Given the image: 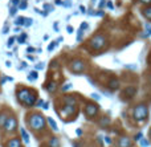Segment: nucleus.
<instances>
[{
	"label": "nucleus",
	"instance_id": "obj_1",
	"mask_svg": "<svg viewBox=\"0 0 151 147\" xmlns=\"http://www.w3.org/2000/svg\"><path fill=\"white\" fill-rule=\"evenodd\" d=\"M16 98H17V102L23 105L24 108H33L36 106L39 95H37L36 90L29 89L24 85H19L16 87Z\"/></svg>",
	"mask_w": 151,
	"mask_h": 147
},
{
	"label": "nucleus",
	"instance_id": "obj_2",
	"mask_svg": "<svg viewBox=\"0 0 151 147\" xmlns=\"http://www.w3.org/2000/svg\"><path fill=\"white\" fill-rule=\"evenodd\" d=\"M25 122L29 130H32L35 134H40L47 130V118L39 111H32V113L27 114Z\"/></svg>",
	"mask_w": 151,
	"mask_h": 147
},
{
	"label": "nucleus",
	"instance_id": "obj_3",
	"mask_svg": "<svg viewBox=\"0 0 151 147\" xmlns=\"http://www.w3.org/2000/svg\"><path fill=\"white\" fill-rule=\"evenodd\" d=\"M133 118L138 123H145L149 119V108L146 103H138L133 109Z\"/></svg>",
	"mask_w": 151,
	"mask_h": 147
},
{
	"label": "nucleus",
	"instance_id": "obj_4",
	"mask_svg": "<svg viewBox=\"0 0 151 147\" xmlns=\"http://www.w3.org/2000/svg\"><path fill=\"white\" fill-rule=\"evenodd\" d=\"M17 119H16L15 115H8L7 121H5V125L3 127L5 134H13V133L17 131Z\"/></svg>",
	"mask_w": 151,
	"mask_h": 147
},
{
	"label": "nucleus",
	"instance_id": "obj_5",
	"mask_svg": "<svg viewBox=\"0 0 151 147\" xmlns=\"http://www.w3.org/2000/svg\"><path fill=\"white\" fill-rule=\"evenodd\" d=\"M83 113H85V117L88 119H94L99 113V106L94 102H88L85 105V109H83Z\"/></svg>",
	"mask_w": 151,
	"mask_h": 147
},
{
	"label": "nucleus",
	"instance_id": "obj_6",
	"mask_svg": "<svg viewBox=\"0 0 151 147\" xmlns=\"http://www.w3.org/2000/svg\"><path fill=\"white\" fill-rule=\"evenodd\" d=\"M106 45V37L105 36H94L93 39L90 40V42H89V47L91 48V49L94 50H99L102 49V48Z\"/></svg>",
	"mask_w": 151,
	"mask_h": 147
},
{
	"label": "nucleus",
	"instance_id": "obj_7",
	"mask_svg": "<svg viewBox=\"0 0 151 147\" xmlns=\"http://www.w3.org/2000/svg\"><path fill=\"white\" fill-rule=\"evenodd\" d=\"M85 68H86L85 62H83L82 60H80V58H76V60H73L69 64V69H70V72L74 74H81L85 70Z\"/></svg>",
	"mask_w": 151,
	"mask_h": 147
},
{
	"label": "nucleus",
	"instance_id": "obj_8",
	"mask_svg": "<svg viewBox=\"0 0 151 147\" xmlns=\"http://www.w3.org/2000/svg\"><path fill=\"white\" fill-rule=\"evenodd\" d=\"M134 141L127 135H121L115 142V147H133Z\"/></svg>",
	"mask_w": 151,
	"mask_h": 147
},
{
	"label": "nucleus",
	"instance_id": "obj_9",
	"mask_svg": "<svg viewBox=\"0 0 151 147\" xmlns=\"http://www.w3.org/2000/svg\"><path fill=\"white\" fill-rule=\"evenodd\" d=\"M135 94H137V87L135 86H127L122 90V93H121V98H122L123 101H129V100H131Z\"/></svg>",
	"mask_w": 151,
	"mask_h": 147
},
{
	"label": "nucleus",
	"instance_id": "obj_10",
	"mask_svg": "<svg viewBox=\"0 0 151 147\" xmlns=\"http://www.w3.org/2000/svg\"><path fill=\"white\" fill-rule=\"evenodd\" d=\"M5 147H23V145H21V138L13 137L11 139H8L7 143H5Z\"/></svg>",
	"mask_w": 151,
	"mask_h": 147
},
{
	"label": "nucleus",
	"instance_id": "obj_11",
	"mask_svg": "<svg viewBox=\"0 0 151 147\" xmlns=\"http://www.w3.org/2000/svg\"><path fill=\"white\" fill-rule=\"evenodd\" d=\"M63 103L64 105H68V106H77L78 101L74 95H65V97L63 98Z\"/></svg>",
	"mask_w": 151,
	"mask_h": 147
},
{
	"label": "nucleus",
	"instance_id": "obj_12",
	"mask_svg": "<svg viewBox=\"0 0 151 147\" xmlns=\"http://www.w3.org/2000/svg\"><path fill=\"white\" fill-rule=\"evenodd\" d=\"M20 138H21V142H24L25 145H28L31 142V137H29L28 131L24 127H20Z\"/></svg>",
	"mask_w": 151,
	"mask_h": 147
},
{
	"label": "nucleus",
	"instance_id": "obj_13",
	"mask_svg": "<svg viewBox=\"0 0 151 147\" xmlns=\"http://www.w3.org/2000/svg\"><path fill=\"white\" fill-rule=\"evenodd\" d=\"M57 82L56 81H48L47 84H45V90H47L48 93H55L56 90H57Z\"/></svg>",
	"mask_w": 151,
	"mask_h": 147
},
{
	"label": "nucleus",
	"instance_id": "obj_14",
	"mask_svg": "<svg viewBox=\"0 0 151 147\" xmlns=\"http://www.w3.org/2000/svg\"><path fill=\"white\" fill-rule=\"evenodd\" d=\"M110 123H111V119H110L109 117H102V118H99V121H98V126L102 127V129L109 127Z\"/></svg>",
	"mask_w": 151,
	"mask_h": 147
},
{
	"label": "nucleus",
	"instance_id": "obj_15",
	"mask_svg": "<svg viewBox=\"0 0 151 147\" xmlns=\"http://www.w3.org/2000/svg\"><path fill=\"white\" fill-rule=\"evenodd\" d=\"M107 86H109L110 90H118V89H119V81H118V78L109 80V84H107Z\"/></svg>",
	"mask_w": 151,
	"mask_h": 147
},
{
	"label": "nucleus",
	"instance_id": "obj_16",
	"mask_svg": "<svg viewBox=\"0 0 151 147\" xmlns=\"http://www.w3.org/2000/svg\"><path fill=\"white\" fill-rule=\"evenodd\" d=\"M48 147H60V139L57 137H50L48 139Z\"/></svg>",
	"mask_w": 151,
	"mask_h": 147
},
{
	"label": "nucleus",
	"instance_id": "obj_17",
	"mask_svg": "<svg viewBox=\"0 0 151 147\" xmlns=\"http://www.w3.org/2000/svg\"><path fill=\"white\" fill-rule=\"evenodd\" d=\"M47 123L49 125V126H50V129H52L55 133H57V131H58V126H57V123H56V121L52 118V117H48V118H47Z\"/></svg>",
	"mask_w": 151,
	"mask_h": 147
},
{
	"label": "nucleus",
	"instance_id": "obj_18",
	"mask_svg": "<svg viewBox=\"0 0 151 147\" xmlns=\"http://www.w3.org/2000/svg\"><path fill=\"white\" fill-rule=\"evenodd\" d=\"M8 118V114L5 111H0V129H3L5 125V121Z\"/></svg>",
	"mask_w": 151,
	"mask_h": 147
},
{
	"label": "nucleus",
	"instance_id": "obj_19",
	"mask_svg": "<svg viewBox=\"0 0 151 147\" xmlns=\"http://www.w3.org/2000/svg\"><path fill=\"white\" fill-rule=\"evenodd\" d=\"M138 143H139V146H141V147H150L151 146L150 139H146V138H142Z\"/></svg>",
	"mask_w": 151,
	"mask_h": 147
},
{
	"label": "nucleus",
	"instance_id": "obj_20",
	"mask_svg": "<svg viewBox=\"0 0 151 147\" xmlns=\"http://www.w3.org/2000/svg\"><path fill=\"white\" fill-rule=\"evenodd\" d=\"M24 23H25V17H24V16H19V17L15 20V25H16V27L24 25Z\"/></svg>",
	"mask_w": 151,
	"mask_h": 147
},
{
	"label": "nucleus",
	"instance_id": "obj_21",
	"mask_svg": "<svg viewBox=\"0 0 151 147\" xmlns=\"http://www.w3.org/2000/svg\"><path fill=\"white\" fill-rule=\"evenodd\" d=\"M37 77H39V74H37V72H36V70L31 72V73L28 74V80H29V81H32V82H33V81H36V80H37Z\"/></svg>",
	"mask_w": 151,
	"mask_h": 147
},
{
	"label": "nucleus",
	"instance_id": "obj_22",
	"mask_svg": "<svg viewBox=\"0 0 151 147\" xmlns=\"http://www.w3.org/2000/svg\"><path fill=\"white\" fill-rule=\"evenodd\" d=\"M142 13L145 15V17H147L149 20H151V7H146L143 11H142Z\"/></svg>",
	"mask_w": 151,
	"mask_h": 147
},
{
	"label": "nucleus",
	"instance_id": "obj_23",
	"mask_svg": "<svg viewBox=\"0 0 151 147\" xmlns=\"http://www.w3.org/2000/svg\"><path fill=\"white\" fill-rule=\"evenodd\" d=\"M27 37H28V36H27V33H21L19 37H16V40H17L19 44H24V42H25V39H27Z\"/></svg>",
	"mask_w": 151,
	"mask_h": 147
},
{
	"label": "nucleus",
	"instance_id": "obj_24",
	"mask_svg": "<svg viewBox=\"0 0 151 147\" xmlns=\"http://www.w3.org/2000/svg\"><path fill=\"white\" fill-rule=\"evenodd\" d=\"M142 138H143V133H142V131H138L135 135H134L133 141H134V142H139V141H141Z\"/></svg>",
	"mask_w": 151,
	"mask_h": 147
},
{
	"label": "nucleus",
	"instance_id": "obj_25",
	"mask_svg": "<svg viewBox=\"0 0 151 147\" xmlns=\"http://www.w3.org/2000/svg\"><path fill=\"white\" fill-rule=\"evenodd\" d=\"M15 40H16V37H15V36H11L9 39H8V41H7V47H8V48L12 47L13 42H15Z\"/></svg>",
	"mask_w": 151,
	"mask_h": 147
},
{
	"label": "nucleus",
	"instance_id": "obj_26",
	"mask_svg": "<svg viewBox=\"0 0 151 147\" xmlns=\"http://www.w3.org/2000/svg\"><path fill=\"white\" fill-rule=\"evenodd\" d=\"M104 141H105V145H113V139H111V137H109V135H105Z\"/></svg>",
	"mask_w": 151,
	"mask_h": 147
},
{
	"label": "nucleus",
	"instance_id": "obj_27",
	"mask_svg": "<svg viewBox=\"0 0 151 147\" xmlns=\"http://www.w3.org/2000/svg\"><path fill=\"white\" fill-rule=\"evenodd\" d=\"M27 7H28L27 1H23V0H20V3H19L17 8H20V9H27Z\"/></svg>",
	"mask_w": 151,
	"mask_h": 147
},
{
	"label": "nucleus",
	"instance_id": "obj_28",
	"mask_svg": "<svg viewBox=\"0 0 151 147\" xmlns=\"http://www.w3.org/2000/svg\"><path fill=\"white\" fill-rule=\"evenodd\" d=\"M72 86H73V85H72L70 82H69V84H65V85H64L63 89H61V90H63V92H68V90H70V89H72Z\"/></svg>",
	"mask_w": 151,
	"mask_h": 147
},
{
	"label": "nucleus",
	"instance_id": "obj_29",
	"mask_svg": "<svg viewBox=\"0 0 151 147\" xmlns=\"http://www.w3.org/2000/svg\"><path fill=\"white\" fill-rule=\"evenodd\" d=\"M16 11H17V7H16V5H12V7L9 8V15L11 16H15L16 15Z\"/></svg>",
	"mask_w": 151,
	"mask_h": 147
},
{
	"label": "nucleus",
	"instance_id": "obj_30",
	"mask_svg": "<svg viewBox=\"0 0 151 147\" xmlns=\"http://www.w3.org/2000/svg\"><path fill=\"white\" fill-rule=\"evenodd\" d=\"M56 45H57V41H53V42H50V44H49V47H48V50H49V52H52V50L56 48Z\"/></svg>",
	"mask_w": 151,
	"mask_h": 147
},
{
	"label": "nucleus",
	"instance_id": "obj_31",
	"mask_svg": "<svg viewBox=\"0 0 151 147\" xmlns=\"http://www.w3.org/2000/svg\"><path fill=\"white\" fill-rule=\"evenodd\" d=\"M90 97L93 98V100H96V101H99V100H101V95H99V94H97V93H91V94H90Z\"/></svg>",
	"mask_w": 151,
	"mask_h": 147
},
{
	"label": "nucleus",
	"instance_id": "obj_32",
	"mask_svg": "<svg viewBox=\"0 0 151 147\" xmlns=\"http://www.w3.org/2000/svg\"><path fill=\"white\" fill-rule=\"evenodd\" d=\"M82 36H83V31H78V33H77V41H82Z\"/></svg>",
	"mask_w": 151,
	"mask_h": 147
},
{
	"label": "nucleus",
	"instance_id": "obj_33",
	"mask_svg": "<svg viewBox=\"0 0 151 147\" xmlns=\"http://www.w3.org/2000/svg\"><path fill=\"white\" fill-rule=\"evenodd\" d=\"M32 19H25V23H24V27H29V25H32Z\"/></svg>",
	"mask_w": 151,
	"mask_h": 147
},
{
	"label": "nucleus",
	"instance_id": "obj_34",
	"mask_svg": "<svg viewBox=\"0 0 151 147\" xmlns=\"http://www.w3.org/2000/svg\"><path fill=\"white\" fill-rule=\"evenodd\" d=\"M44 66H45V64L44 62H39L36 65V70H40V69H44Z\"/></svg>",
	"mask_w": 151,
	"mask_h": 147
},
{
	"label": "nucleus",
	"instance_id": "obj_35",
	"mask_svg": "<svg viewBox=\"0 0 151 147\" xmlns=\"http://www.w3.org/2000/svg\"><path fill=\"white\" fill-rule=\"evenodd\" d=\"M88 27H89V25H88V23H82V24H81V27H80V29H81V31H83V32H85Z\"/></svg>",
	"mask_w": 151,
	"mask_h": 147
},
{
	"label": "nucleus",
	"instance_id": "obj_36",
	"mask_svg": "<svg viewBox=\"0 0 151 147\" xmlns=\"http://www.w3.org/2000/svg\"><path fill=\"white\" fill-rule=\"evenodd\" d=\"M145 29H146V32H147L146 34H151V27L149 24H145Z\"/></svg>",
	"mask_w": 151,
	"mask_h": 147
},
{
	"label": "nucleus",
	"instance_id": "obj_37",
	"mask_svg": "<svg viewBox=\"0 0 151 147\" xmlns=\"http://www.w3.org/2000/svg\"><path fill=\"white\" fill-rule=\"evenodd\" d=\"M44 9L45 11H53V7L50 4H44Z\"/></svg>",
	"mask_w": 151,
	"mask_h": 147
},
{
	"label": "nucleus",
	"instance_id": "obj_38",
	"mask_svg": "<svg viewBox=\"0 0 151 147\" xmlns=\"http://www.w3.org/2000/svg\"><path fill=\"white\" fill-rule=\"evenodd\" d=\"M42 103H44V101H42V100H37L36 106H37V108H41V106H42Z\"/></svg>",
	"mask_w": 151,
	"mask_h": 147
},
{
	"label": "nucleus",
	"instance_id": "obj_39",
	"mask_svg": "<svg viewBox=\"0 0 151 147\" xmlns=\"http://www.w3.org/2000/svg\"><path fill=\"white\" fill-rule=\"evenodd\" d=\"M35 50H36V49H35L33 47H28V48H27V52H28V53H33Z\"/></svg>",
	"mask_w": 151,
	"mask_h": 147
},
{
	"label": "nucleus",
	"instance_id": "obj_40",
	"mask_svg": "<svg viewBox=\"0 0 151 147\" xmlns=\"http://www.w3.org/2000/svg\"><path fill=\"white\" fill-rule=\"evenodd\" d=\"M41 108L44 109V110H48V108H49V103H48V102H44V103H42Z\"/></svg>",
	"mask_w": 151,
	"mask_h": 147
},
{
	"label": "nucleus",
	"instance_id": "obj_41",
	"mask_svg": "<svg viewBox=\"0 0 151 147\" xmlns=\"http://www.w3.org/2000/svg\"><path fill=\"white\" fill-rule=\"evenodd\" d=\"M76 134H77V137H81L82 135V129H77L76 130Z\"/></svg>",
	"mask_w": 151,
	"mask_h": 147
},
{
	"label": "nucleus",
	"instance_id": "obj_42",
	"mask_svg": "<svg viewBox=\"0 0 151 147\" xmlns=\"http://www.w3.org/2000/svg\"><path fill=\"white\" fill-rule=\"evenodd\" d=\"M106 7L110 8V9H113V8H114V7H113V3H111V1H107V3H106Z\"/></svg>",
	"mask_w": 151,
	"mask_h": 147
},
{
	"label": "nucleus",
	"instance_id": "obj_43",
	"mask_svg": "<svg viewBox=\"0 0 151 147\" xmlns=\"http://www.w3.org/2000/svg\"><path fill=\"white\" fill-rule=\"evenodd\" d=\"M11 3H12L13 5H16V7H17L19 3H20V0H11Z\"/></svg>",
	"mask_w": 151,
	"mask_h": 147
},
{
	"label": "nucleus",
	"instance_id": "obj_44",
	"mask_svg": "<svg viewBox=\"0 0 151 147\" xmlns=\"http://www.w3.org/2000/svg\"><path fill=\"white\" fill-rule=\"evenodd\" d=\"M63 5H65L66 8H68V7H70V1H63Z\"/></svg>",
	"mask_w": 151,
	"mask_h": 147
},
{
	"label": "nucleus",
	"instance_id": "obj_45",
	"mask_svg": "<svg viewBox=\"0 0 151 147\" xmlns=\"http://www.w3.org/2000/svg\"><path fill=\"white\" fill-rule=\"evenodd\" d=\"M66 31H68V33H72V32H73V27H70V25H69L68 28H66Z\"/></svg>",
	"mask_w": 151,
	"mask_h": 147
},
{
	"label": "nucleus",
	"instance_id": "obj_46",
	"mask_svg": "<svg viewBox=\"0 0 151 147\" xmlns=\"http://www.w3.org/2000/svg\"><path fill=\"white\" fill-rule=\"evenodd\" d=\"M3 33H8V27L7 25L4 27V29H3Z\"/></svg>",
	"mask_w": 151,
	"mask_h": 147
},
{
	"label": "nucleus",
	"instance_id": "obj_47",
	"mask_svg": "<svg viewBox=\"0 0 151 147\" xmlns=\"http://www.w3.org/2000/svg\"><path fill=\"white\" fill-rule=\"evenodd\" d=\"M21 31V28H20V27H16V28H15V32H16V33H19V32H20Z\"/></svg>",
	"mask_w": 151,
	"mask_h": 147
},
{
	"label": "nucleus",
	"instance_id": "obj_48",
	"mask_svg": "<svg viewBox=\"0 0 151 147\" xmlns=\"http://www.w3.org/2000/svg\"><path fill=\"white\" fill-rule=\"evenodd\" d=\"M96 15H98V16H104V12H102V11H98V12H97Z\"/></svg>",
	"mask_w": 151,
	"mask_h": 147
},
{
	"label": "nucleus",
	"instance_id": "obj_49",
	"mask_svg": "<svg viewBox=\"0 0 151 147\" xmlns=\"http://www.w3.org/2000/svg\"><path fill=\"white\" fill-rule=\"evenodd\" d=\"M73 147H81V146H80V143H77V142H73Z\"/></svg>",
	"mask_w": 151,
	"mask_h": 147
},
{
	"label": "nucleus",
	"instance_id": "obj_50",
	"mask_svg": "<svg viewBox=\"0 0 151 147\" xmlns=\"http://www.w3.org/2000/svg\"><path fill=\"white\" fill-rule=\"evenodd\" d=\"M149 139H150V142H151V127L149 129Z\"/></svg>",
	"mask_w": 151,
	"mask_h": 147
},
{
	"label": "nucleus",
	"instance_id": "obj_51",
	"mask_svg": "<svg viewBox=\"0 0 151 147\" xmlns=\"http://www.w3.org/2000/svg\"><path fill=\"white\" fill-rule=\"evenodd\" d=\"M55 31H58V24L55 23Z\"/></svg>",
	"mask_w": 151,
	"mask_h": 147
},
{
	"label": "nucleus",
	"instance_id": "obj_52",
	"mask_svg": "<svg viewBox=\"0 0 151 147\" xmlns=\"http://www.w3.org/2000/svg\"><path fill=\"white\" fill-rule=\"evenodd\" d=\"M28 60H31V61H33V60H35V57H33V56H28Z\"/></svg>",
	"mask_w": 151,
	"mask_h": 147
},
{
	"label": "nucleus",
	"instance_id": "obj_53",
	"mask_svg": "<svg viewBox=\"0 0 151 147\" xmlns=\"http://www.w3.org/2000/svg\"><path fill=\"white\" fill-rule=\"evenodd\" d=\"M141 1H142V3H146V4H147V3H150L151 0H141Z\"/></svg>",
	"mask_w": 151,
	"mask_h": 147
},
{
	"label": "nucleus",
	"instance_id": "obj_54",
	"mask_svg": "<svg viewBox=\"0 0 151 147\" xmlns=\"http://www.w3.org/2000/svg\"><path fill=\"white\" fill-rule=\"evenodd\" d=\"M23 1H27V0H23Z\"/></svg>",
	"mask_w": 151,
	"mask_h": 147
}]
</instances>
